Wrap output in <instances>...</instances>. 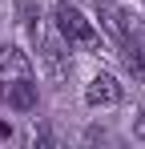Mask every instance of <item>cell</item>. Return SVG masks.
Instances as JSON below:
<instances>
[{"label": "cell", "mask_w": 145, "mask_h": 149, "mask_svg": "<svg viewBox=\"0 0 145 149\" xmlns=\"http://www.w3.org/2000/svg\"><path fill=\"white\" fill-rule=\"evenodd\" d=\"M52 28L65 36L69 49H72V45H77V49H89V52H101V49H105L97 24L85 16V8H81L77 0H52Z\"/></svg>", "instance_id": "cell-2"}, {"label": "cell", "mask_w": 145, "mask_h": 149, "mask_svg": "<svg viewBox=\"0 0 145 149\" xmlns=\"http://www.w3.org/2000/svg\"><path fill=\"white\" fill-rule=\"evenodd\" d=\"M0 137H4V141L12 137V125H8V121H0Z\"/></svg>", "instance_id": "cell-9"}, {"label": "cell", "mask_w": 145, "mask_h": 149, "mask_svg": "<svg viewBox=\"0 0 145 149\" xmlns=\"http://www.w3.org/2000/svg\"><path fill=\"white\" fill-rule=\"evenodd\" d=\"M24 28H28L32 45H36V56H40V65H45L48 81H52V85L69 81V73H72L69 45H65V36L52 28V20H45V16H40V12H32V8H24Z\"/></svg>", "instance_id": "cell-1"}, {"label": "cell", "mask_w": 145, "mask_h": 149, "mask_svg": "<svg viewBox=\"0 0 145 149\" xmlns=\"http://www.w3.org/2000/svg\"><path fill=\"white\" fill-rule=\"evenodd\" d=\"M97 20H101V28H105L117 45H125V40L137 36V32H133V20H129V12L117 8V4H109V0H97Z\"/></svg>", "instance_id": "cell-4"}, {"label": "cell", "mask_w": 145, "mask_h": 149, "mask_svg": "<svg viewBox=\"0 0 145 149\" xmlns=\"http://www.w3.org/2000/svg\"><path fill=\"white\" fill-rule=\"evenodd\" d=\"M133 137H137V141H145V113L133 121Z\"/></svg>", "instance_id": "cell-8"}, {"label": "cell", "mask_w": 145, "mask_h": 149, "mask_svg": "<svg viewBox=\"0 0 145 149\" xmlns=\"http://www.w3.org/2000/svg\"><path fill=\"white\" fill-rule=\"evenodd\" d=\"M85 105L89 109H113L121 105V85L113 73H93L89 85H85Z\"/></svg>", "instance_id": "cell-3"}, {"label": "cell", "mask_w": 145, "mask_h": 149, "mask_svg": "<svg viewBox=\"0 0 145 149\" xmlns=\"http://www.w3.org/2000/svg\"><path fill=\"white\" fill-rule=\"evenodd\" d=\"M0 93H4V105H8V109H16V113H32V109H36V101H40L36 85H32V77H24V81H12V85H4Z\"/></svg>", "instance_id": "cell-6"}, {"label": "cell", "mask_w": 145, "mask_h": 149, "mask_svg": "<svg viewBox=\"0 0 145 149\" xmlns=\"http://www.w3.org/2000/svg\"><path fill=\"white\" fill-rule=\"evenodd\" d=\"M121 49H125V65H129V73L137 77V81H145V45L133 36V40H125Z\"/></svg>", "instance_id": "cell-7"}, {"label": "cell", "mask_w": 145, "mask_h": 149, "mask_svg": "<svg viewBox=\"0 0 145 149\" xmlns=\"http://www.w3.org/2000/svg\"><path fill=\"white\" fill-rule=\"evenodd\" d=\"M24 77H32L28 52L16 49V45H0V89L12 85V81H24Z\"/></svg>", "instance_id": "cell-5"}]
</instances>
